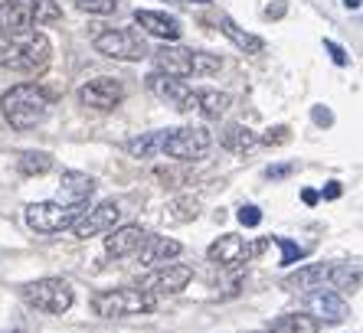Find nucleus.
Masks as SVG:
<instances>
[{
	"label": "nucleus",
	"instance_id": "nucleus-1",
	"mask_svg": "<svg viewBox=\"0 0 363 333\" xmlns=\"http://www.w3.org/2000/svg\"><path fill=\"white\" fill-rule=\"evenodd\" d=\"M0 108H4V118L10 121V128L30 131V128L43 125L46 115H50V95H46V89H40L36 82H20V85H13V89L4 92Z\"/></svg>",
	"mask_w": 363,
	"mask_h": 333
},
{
	"label": "nucleus",
	"instance_id": "nucleus-2",
	"mask_svg": "<svg viewBox=\"0 0 363 333\" xmlns=\"http://www.w3.org/2000/svg\"><path fill=\"white\" fill-rule=\"evenodd\" d=\"M52 56L50 40L36 30L23 36H0V66L20 69V72H40Z\"/></svg>",
	"mask_w": 363,
	"mask_h": 333
},
{
	"label": "nucleus",
	"instance_id": "nucleus-3",
	"mask_svg": "<svg viewBox=\"0 0 363 333\" xmlns=\"http://www.w3.org/2000/svg\"><path fill=\"white\" fill-rule=\"evenodd\" d=\"M154 72L170 75V79H190V75H213L223 69L220 56L210 52H194L186 46H161L154 52Z\"/></svg>",
	"mask_w": 363,
	"mask_h": 333
},
{
	"label": "nucleus",
	"instance_id": "nucleus-4",
	"mask_svg": "<svg viewBox=\"0 0 363 333\" xmlns=\"http://www.w3.org/2000/svg\"><path fill=\"white\" fill-rule=\"evenodd\" d=\"M154 307H157L154 294L141 291V288H111V291L92 294V310H95V317H105V320L151 314Z\"/></svg>",
	"mask_w": 363,
	"mask_h": 333
},
{
	"label": "nucleus",
	"instance_id": "nucleus-5",
	"mask_svg": "<svg viewBox=\"0 0 363 333\" xmlns=\"http://www.w3.org/2000/svg\"><path fill=\"white\" fill-rule=\"evenodd\" d=\"M23 300L43 314H66L72 307V284L62 278H40V281L23 284Z\"/></svg>",
	"mask_w": 363,
	"mask_h": 333
},
{
	"label": "nucleus",
	"instance_id": "nucleus-6",
	"mask_svg": "<svg viewBox=\"0 0 363 333\" xmlns=\"http://www.w3.org/2000/svg\"><path fill=\"white\" fill-rule=\"evenodd\" d=\"M92 46L108 59H125V62H138L147 56V43L141 33L125 30V26H111V30H99L92 36Z\"/></svg>",
	"mask_w": 363,
	"mask_h": 333
},
{
	"label": "nucleus",
	"instance_id": "nucleus-7",
	"mask_svg": "<svg viewBox=\"0 0 363 333\" xmlns=\"http://www.w3.org/2000/svg\"><path fill=\"white\" fill-rule=\"evenodd\" d=\"M210 131L206 128H177V131H164L161 154L174 160H203L210 154Z\"/></svg>",
	"mask_w": 363,
	"mask_h": 333
},
{
	"label": "nucleus",
	"instance_id": "nucleus-8",
	"mask_svg": "<svg viewBox=\"0 0 363 333\" xmlns=\"http://www.w3.org/2000/svg\"><path fill=\"white\" fill-rule=\"evenodd\" d=\"M85 213V206H62V203H33L26 206V225L36 229L43 235H52V232H62L69 225H76V219Z\"/></svg>",
	"mask_w": 363,
	"mask_h": 333
},
{
	"label": "nucleus",
	"instance_id": "nucleus-9",
	"mask_svg": "<svg viewBox=\"0 0 363 333\" xmlns=\"http://www.w3.org/2000/svg\"><path fill=\"white\" fill-rule=\"evenodd\" d=\"M265 245L269 242L265 239H259V242H245V239H239V235H223V239H216L206 249V259L213 261V265H223V268H239L242 261H249V259H255V255H262L265 252Z\"/></svg>",
	"mask_w": 363,
	"mask_h": 333
},
{
	"label": "nucleus",
	"instance_id": "nucleus-10",
	"mask_svg": "<svg viewBox=\"0 0 363 333\" xmlns=\"http://www.w3.org/2000/svg\"><path fill=\"white\" fill-rule=\"evenodd\" d=\"M147 92L157 95L161 101H170L177 111H196V89H190L186 82L180 79H170V75H161V72H151L144 79Z\"/></svg>",
	"mask_w": 363,
	"mask_h": 333
},
{
	"label": "nucleus",
	"instance_id": "nucleus-11",
	"mask_svg": "<svg viewBox=\"0 0 363 333\" xmlns=\"http://www.w3.org/2000/svg\"><path fill=\"white\" fill-rule=\"evenodd\" d=\"M118 219H121V206H118V203H115V200L99 203L95 209H85L82 216L76 219L72 232H76V239H92V235L111 232V229L118 225Z\"/></svg>",
	"mask_w": 363,
	"mask_h": 333
},
{
	"label": "nucleus",
	"instance_id": "nucleus-12",
	"mask_svg": "<svg viewBox=\"0 0 363 333\" xmlns=\"http://www.w3.org/2000/svg\"><path fill=\"white\" fill-rule=\"evenodd\" d=\"M194 281V268L190 265H161L147 278H141V291L147 294H180L186 284Z\"/></svg>",
	"mask_w": 363,
	"mask_h": 333
},
{
	"label": "nucleus",
	"instance_id": "nucleus-13",
	"mask_svg": "<svg viewBox=\"0 0 363 333\" xmlns=\"http://www.w3.org/2000/svg\"><path fill=\"white\" fill-rule=\"evenodd\" d=\"M121 98H125V89L118 79H95V82H85L79 89V101L99 111H111Z\"/></svg>",
	"mask_w": 363,
	"mask_h": 333
},
{
	"label": "nucleus",
	"instance_id": "nucleus-14",
	"mask_svg": "<svg viewBox=\"0 0 363 333\" xmlns=\"http://www.w3.org/2000/svg\"><path fill=\"white\" fill-rule=\"evenodd\" d=\"M180 252H184V245H180L177 239H167V235H144V242L138 245V261L141 265H154V268H161L164 261L170 259H177Z\"/></svg>",
	"mask_w": 363,
	"mask_h": 333
},
{
	"label": "nucleus",
	"instance_id": "nucleus-15",
	"mask_svg": "<svg viewBox=\"0 0 363 333\" xmlns=\"http://www.w3.org/2000/svg\"><path fill=\"white\" fill-rule=\"evenodd\" d=\"M308 310H311L314 320H330V324H340L347 317V300L337 291H324V288H314L308 298H304Z\"/></svg>",
	"mask_w": 363,
	"mask_h": 333
},
{
	"label": "nucleus",
	"instance_id": "nucleus-16",
	"mask_svg": "<svg viewBox=\"0 0 363 333\" xmlns=\"http://www.w3.org/2000/svg\"><path fill=\"white\" fill-rule=\"evenodd\" d=\"M95 193V180L79 170H66L60 180V203L62 206H85L89 196Z\"/></svg>",
	"mask_w": 363,
	"mask_h": 333
},
{
	"label": "nucleus",
	"instance_id": "nucleus-17",
	"mask_svg": "<svg viewBox=\"0 0 363 333\" xmlns=\"http://www.w3.org/2000/svg\"><path fill=\"white\" fill-rule=\"evenodd\" d=\"M135 23L141 30H147L151 36H161V40H177L184 30H180V20L161 13V10H135Z\"/></svg>",
	"mask_w": 363,
	"mask_h": 333
},
{
	"label": "nucleus",
	"instance_id": "nucleus-18",
	"mask_svg": "<svg viewBox=\"0 0 363 333\" xmlns=\"http://www.w3.org/2000/svg\"><path fill=\"white\" fill-rule=\"evenodd\" d=\"M30 26H33V20H30V13L23 10L20 0H4L0 4V36H23L30 33Z\"/></svg>",
	"mask_w": 363,
	"mask_h": 333
},
{
	"label": "nucleus",
	"instance_id": "nucleus-19",
	"mask_svg": "<svg viewBox=\"0 0 363 333\" xmlns=\"http://www.w3.org/2000/svg\"><path fill=\"white\" fill-rule=\"evenodd\" d=\"M144 242V229L141 225H121L105 239V252L111 259H125V255H135L138 245Z\"/></svg>",
	"mask_w": 363,
	"mask_h": 333
},
{
	"label": "nucleus",
	"instance_id": "nucleus-20",
	"mask_svg": "<svg viewBox=\"0 0 363 333\" xmlns=\"http://www.w3.org/2000/svg\"><path fill=\"white\" fill-rule=\"evenodd\" d=\"M328 281H334V265H308L301 271L285 278V288H298V291H308V288H324Z\"/></svg>",
	"mask_w": 363,
	"mask_h": 333
},
{
	"label": "nucleus",
	"instance_id": "nucleus-21",
	"mask_svg": "<svg viewBox=\"0 0 363 333\" xmlns=\"http://www.w3.org/2000/svg\"><path fill=\"white\" fill-rule=\"evenodd\" d=\"M321 320H314L311 314H281L269 324V333H318Z\"/></svg>",
	"mask_w": 363,
	"mask_h": 333
},
{
	"label": "nucleus",
	"instance_id": "nucleus-22",
	"mask_svg": "<svg viewBox=\"0 0 363 333\" xmlns=\"http://www.w3.org/2000/svg\"><path fill=\"white\" fill-rule=\"evenodd\" d=\"M229 101L233 98H229L226 92H216V89H196V111H200L203 118H210V121H216V118L229 108Z\"/></svg>",
	"mask_w": 363,
	"mask_h": 333
},
{
	"label": "nucleus",
	"instance_id": "nucleus-23",
	"mask_svg": "<svg viewBox=\"0 0 363 333\" xmlns=\"http://www.w3.org/2000/svg\"><path fill=\"white\" fill-rule=\"evenodd\" d=\"M223 147L233 150V154H249V150L259 147V137L245 125H229L226 134H223Z\"/></svg>",
	"mask_w": 363,
	"mask_h": 333
},
{
	"label": "nucleus",
	"instance_id": "nucleus-24",
	"mask_svg": "<svg viewBox=\"0 0 363 333\" xmlns=\"http://www.w3.org/2000/svg\"><path fill=\"white\" fill-rule=\"evenodd\" d=\"M220 26H223V33L229 36V40L236 43L242 52H249V56H259V52L265 50V43L259 40V36H252V33H245V30H239L236 26V20H229V17H223L220 20Z\"/></svg>",
	"mask_w": 363,
	"mask_h": 333
},
{
	"label": "nucleus",
	"instance_id": "nucleus-25",
	"mask_svg": "<svg viewBox=\"0 0 363 333\" xmlns=\"http://www.w3.org/2000/svg\"><path fill=\"white\" fill-rule=\"evenodd\" d=\"M17 166L20 174L26 176H43L52 170V154H46V150H23L17 157Z\"/></svg>",
	"mask_w": 363,
	"mask_h": 333
},
{
	"label": "nucleus",
	"instance_id": "nucleus-26",
	"mask_svg": "<svg viewBox=\"0 0 363 333\" xmlns=\"http://www.w3.org/2000/svg\"><path fill=\"white\" fill-rule=\"evenodd\" d=\"M23 4V10L30 13V20L36 23H56V20H62V10L56 0H20Z\"/></svg>",
	"mask_w": 363,
	"mask_h": 333
},
{
	"label": "nucleus",
	"instance_id": "nucleus-27",
	"mask_svg": "<svg viewBox=\"0 0 363 333\" xmlns=\"http://www.w3.org/2000/svg\"><path fill=\"white\" fill-rule=\"evenodd\" d=\"M167 222H190V219L200 216V200L196 196H177V200H170L167 203Z\"/></svg>",
	"mask_w": 363,
	"mask_h": 333
},
{
	"label": "nucleus",
	"instance_id": "nucleus-28",
	"mask_svg": "<svg viewBox=\"0 0 363 333\" xmlns=\"http://www.w3.org/2000/svg\"><path fill=\"white\" fill-rule=\"evenodd\" d=\"M161 141H164V131H154V134H141V137H131V141L125 144V150L131 154V157H154V154H161Z\"/></svg>",
	"mask_w": 363,
	"mask_h": 333
},
{
	"label": "nucleus",
	"instance_id": "nucleus-29",
	"mask_svg": "<svg viewBox=\"0 0 363 333\" xmlns=\"http://www.w3.org/2000/svg\"><path fill=\"white\" fill-rule=\"evenodd\" d=\"M79 10H85V13H99V17H105V13H115L118 10L121 0H72Z\"/></svg>",
	"mask_w": 363,
	"mask_h": 333
},
{
	"label": "nucleus",
	"instance_id": "nucleus-30",
	"mask_svg": "<svg viewBox=\"0 0 363 333\" xmlns=\"http://www.w3.org/2000/svg\"><path fill=\"white\" fill-rule=\"evenodd\" d=\"M291 141V128L288 125H279V128H269L265 137H259V144H269V147H281V144Z\"/></svg>",
	"mask_w": 363,
	"mask_h": 333
},
{
	"label": "nucleus",
	"instance_id": "nucleus-31",
	"mask_svg": "<svg viewBox=\"0 0 363 333\" xmlns=\"http://www.w3.org/2000/svg\"><path fill=\"white\" fill-rule=\"evenodd\" d=\"M272 242H279L281 252H285V255H281V265H291L295 259H304V255L311 252V249H304V245H295V242H288V239H272Z\"/></svg>",
	"mask_w": 363,
	"mask_h": 333
},
{
	"label": "nucleus",
	"instance_id": "nucleus-32",
	"mask_svg": "<svg viewBox=\"0 0 363 333\" xmlns=\"http://www.w3.org/2000/svg\"><path fill=\"white\" fill-rule=\"evenodd\" d=\"M239 222L242 225H259L262 222V209L259 206H242L239 209Z\"/></svg>",
	"mask_w": 363,
	"mask_h": 333
},
{
	"label": "nucleus",
	"instance_id": "nucleus-33",
	"mask_svg": "<svg viewBox=\"0 0 363 333\" xmlns=\"http://www.w3.org/2000/svg\"><path fill=\"white\" fill-rule=\"evenodd\" d=\"M324 50L330 52V56H334V62H337V66H347V52L340 50L337 43H330V40H324Z\"/></svg>",
	"mask_w": 363,
	"mask_h": 333
},
{
	"label": "nucleus",
	"instance_id": "nucleus-34",
	"mask_svg": "<svg viewBox=\"0 0 363 333\" xmlns=\"http://www.w3.org/2000/svg\"><path fill=\"white\" fill-rule=\"evenodd\" d=\"M291 170H295V164H281V166H269V170H265V176H269V180H281V176H288V174H291Z\"/></svg>",
	"mask_w": 363,
	"mask_h": 333
},
{
	"label": "nucleus",
	"instance_id": "nucleus-35",
	"mask_svg": "<svg viewBox=\"0 0 363 333\" xmlns=\"http://www.w3.org/2000/svg\"><path fill=\"white\" fill-rule=\"evenodd\" d=\"M272 4H275V7H265V10H262V17H265V20L281 17V13H285V0H272Z\"/></svg>",
	"mask_w": 363,
	"mask_h": 333
},
{
	"label": "nucleus",
	"instance_id": "nucleus-36",
	"mask_svg": "<svg viewBox=\"0 0 363 333\" xmlns=\"http://www.w3.org/2000/svg\"><path fill=\"white\" fill-rule=\"evenodd\" d=\"M314 121H318V125H334L330 111H321V108H314Z\"/></svg>",
	"mask_w": 363,
	"mask_h": 333
},
{
	"label": "nucleus",
	"instance_id": "nucleus-37",
	"mask_svg": "<svg viewBox=\"0 0 363 333\" xmlns=\"http://www.w3.org/2000/svg\"><path fill=\"white\" fill-rule=\"evenodd\" d=\"M324 196H328V200H337V196H340V184H337V180H330L328 190H324Z\"/></svg>",
	"mask_w": 363,
	"mask_h": 333
},
{
	"label": "nucleus",
	"instance_id": "nucleus-38",
	"mask_svg": "<svg viewBox=\"0 0 363 333\" xmlns=\"http://www.w3.org/2000/svg\"><path fill=\"white\" fill-rule=\"evenodd\" d=\"M301 200L308 203V206H314V203H318V193H314V190H304V193H301Z\"/></svg>",
	"mask_w": 363,
	"mask_h": 333
},
{
	"label": "nucleus",
	"instance_id": "nucleus-39",
	"mask_svg": "<svg viewBox=\"0 0 363 333\" xmlns=\"http://www.w3.org/2000/svg\"><path fill=\"white\" fill-rule=\"evenodd\" d=\"M344 4H347V10H357V7H360V0H344Z\"/></svg>",
	"mask_w": 363,
	"mask_h": 333
},
{
	"label": "nucleus",
	"instance_id": "nucleus-40",
	"mask_svg": "<svg viewBox=\"0 0 363 333\" xmlns=\"http://www.w3.org/2000/svg\"><path fill=\"white\" fill-rule=\"evenodd\" d=\"M13 333H23V330H20V327H17V330H13Z\"/></svg>",
	"mask_w": 363,
	"mask_h": 333
}]
</instances>
